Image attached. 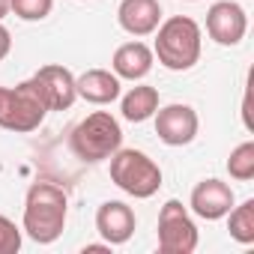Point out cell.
Instances as JSON below:
<instances>
[{
  "label": "cell",
  "mask_w": 254,
  "mask_h": 254,
  "mask_svg": "<svg viewBox=\"0 0 254 254\" xmlns=\"http://www.w3.org/2000/svg\"><path fill=\"white\" fill-rule=\"evenodd\" d=\"M69 215V197L54 183H33L24 197V233L39 242L51 245L60 239Z\"/></svg>",
  "instance_id": "1"
},
{
  "label": "cell",
  "mask_w": 254,
  "mask_h": 254,
  "mask_svg": "<svg viewBox=\"0 0 254 254\" xmlns=\"http://www.w3.org/2000/svg\"><path fill=\"white\" fill-rule=\"evenodd\" d=\"M156 36V48L153 54L159 57V63L171 72H186L200 60V27L194 18L189 15H174L168 21H162Z\"/></svg>",
  "instance_id": "2"
},
{
  "label": "cell",
  "mask_w": 254,
  "mask_h": 254,
  "mask_svg": "<svg viewBox=\"0 0 254 254\" xmlns=\"http://www.w3.org/2000/svg\"><path fill=\"white\" fill-rule=\"evenodd\" d=\"M69 147H72L75 159L96 165V162L111 159L123 147V129L108 111H93L72 129Z\"/></svg>",
  "instance_id": "3"
},
{
  "label": "cell",
  "mask_w": 254,
  "mask_h": 254,
  "mask_svg": "<svg viewBox=\"0 0 254 254\" xmlns=\"http://www.w3.org/2000/svg\"><path fill=\"white\" fill-rule=\"evenodd\" d=\"M111 180L126 194L147 200L162 189V168L141 150H123L120 147L111 156Z\"/></svg>",
  "instance_id": "4"
},
{
  "label": "cell",
  "mask_w": 254,
  "mask_h": 254,
  "mask_svg": "<svg viewBox=\"0 0 254 254\" xmlns=\"http://www.w3.org/2000/svg\"><path fill=\"white\" fill-rule=\"evenodd\" d=\"M48 108L33 93L30 81H21L18 87H0V129L6 132H36Z\"/></svg>",
  "instance_id": "5"
},
{
  "label": "cell",
  "mask_w": 254,
  "mask_h": 254,
  "mask_svg": "<svg viewBox=\"0 0 254 254\" xmlns=\"http://www.w3.org/2000/svg\"><path fill=\"white\" fill-rule=\"evenodd\" d=\"M197 248V227L180 200H168L159 212V251L191 254Z\"/></svg>",
  "instance_id": "6"
},
{
  "label": "cell",
  "mask_w": 254,
  "mask_h": 254,
  "mask_svg": "<svg viewBox=\"0 0 254 254\" xmlns=\"http://www.w3.org/2000/svg\"><path fill=\"white\" fill-rule=\"evenodd\" d=\"M33 93L39 96V102L48 108V111H69L78 99L75 93V75L66 69V66H57V63H48L42 69H36L33 78H27Z\"/></svg>",
  "instance_id": "7"
},
{
  "label": "cell",
  "mask_w": 254,
  "mask_h": 254,
  "mask_svg": "<svg viewBox=\"0 0 254 254\" xmlns=\"http://www.w3.org/2000/svg\"><path fill=\"white\" fill-rule=\"evenodd\" d=\"M153 117H156V135L168 147H186V144H191L194 135H197V126H200L197 123V111L191 105H180V102L159 108Z\"/></svg>",
  "instance_id": "8"
},
{
  "label": "cell",
  "mask_w": 254,
  "mask_h": 254,
  "mask_svg": "<svg viewBox=\"0 0 254 254\" xmlns=\"http://www.w3.org/2000/svg\"><path fill=\"white\" fill-rule=\"evenodd\" d=\"M248 30V15L236 0H218L206 12V33L218 45H239Z\"/></svg>",
  "instance_id": "9"
},
{
  "label": "cell",
  "mask_w": 254,
  "mask_h": 254,
  "mask_svg": "<svg viewBox=\"0 0 254 254\" xmlns=\"http://www.w3.org/2000/svg\"><path fill=\"white\" fill-rule=\"evenodd\" d=\"M138 227V218H135V209L123 200H105L99 209H96V230L99 236L108 242V245H123L129 242L132 233Z\"/></svg>",
  "instance_id": "10"
},
{
  "label": "cell",
  "mask_w": 254,
  "mask_h": 254,
  "mask_svg": "<svg viewBox=\"0 0 254 254\" xmlns=\"http://www.w3.org/2000/svg\"><path fill=\"white\" fill-rule=\"evenodd\" d=\"M191 212L197 218H206V221H218L230 212L233 206V189L221 180H203L194 186L191 191V200H189Z\"/></svg>",
  "instance_id": "11"
},
{
  "label": "cell",
  "mask_w": 254,
  "mask_h": 254,
  "mask_svg": "<svg viewBox=\"0 0 254 254\" xmlns=\"http://www.w3.org/2000/svg\"><path fill=\"white\" fill-rule=\"evenodd\" d=\"M117 21L129 36H150L162 24V6L159 0H123Z\"/></svg>",
  "instance_id": "12"
},
{
  "label": "cell",
  "mask_w": 254,
  "mask_h": 254,
  "mask_svg": "<svg viewBox=\"0 0 254 254\" xmlns=\"http://www.w3.org/2000/svg\"><path fill=\"white\" fill-rule=\"evenodd\" d=\"M153 60H156V54H153V48H147L144 42H126V45H120V48L114 51L111 66H114V75H117V78L141 81V78L150 75Z\"/></svg>",
  "instance_id": "13"
},
{
  "label": "cell",
  "mask_w": 254,
  "mask_h": 254,
  "mask_svg": "<svg viewBox=\"0 0 254 254\" xmlns=\"http://www.w3.org/2000/svg\"><path fill=\"white\" fill-rule=\"evenodd\" d=\"M75 93L84 102L111 105L114 99H120V78L108 69H87L81 78H75Z\"/></svg>",
  "instance_id": "14"
},
{
  "label": "cell",
  "mask_w": 254,
  "mask_h": 254,
  "mask_svg": "<svg viewBox=\"0 0 254 254\" xmlns=\"http://www.w3.org/2000/svg\"><path fill=\"white\" fill-rule=\"evenodd\" d=\"M120 111H123V117L129 120V123H144V120H150V117L159 111V90L150 87V84L132 87L129 93L123 96Z\"/></svg>",
  "instance_id": "15"
},
{
  "label": "cell",
  "mask_w": 254,
  "mask_h": 254,
  "mask_svg": "<svg viewBox=\"0 0 254 254\" xmlns=\"http://www.w3.org/2000/svg\"><path fill=\"white\" fill-rule=\"evenodd\" d=\"M227 230L239 245H251L254 242V197L242 200L239 206H230L227 212Z\"/></svg>",
  "instance_id": "16"
},
{
  "label": "cell",
  "mask_w": 254,
  "mask_h": 254,
  "mask_svg": "<svg viewBox=\"0 0 254 254\" xmlns=\"http://www.w3.org/2000/svg\"><path fill=\"white\" fill-rule=\"evenodd\" d=\"M227 174L236 180V183H248L254 180V141H245L239 144L230 159H227Z\"/></svg>",
  "instance_id": "17"
},
{
  "label": "cell",
  "mask_w": 254,
  "mask_h": 254,
  "mask_svg": "<svg viewBox=\"0 0 254 254\" xmlns=\"http://www.w3.org/2000/svg\"><path fill=\"white\" fill-rule=\"evenodd\" d=\"M54 9V0H12L9 12H15L21 21H42Z\"/></svg>",
  "instance_id": "18"
},
{
  "label": "cell",
  "mask_w": 254,
  "mask_h": 254,
  "mask_svg": "<svg viewBox=\"0 0 254 254\" xmlns=\"http://www.w3.org/2000/svg\"><path fill=\"white\" fill-rule=\"evenodd\" d=\"M21 248V230L15 227L12 218L0 215V254H18Z\"/></svg>",
  "instance_id": "19"
},
{
  "label": "cell",
  "mask_w": 254,
  "mask_h": 254,
  "mask_svg": "<svg viewBox=\"0 0 254 254\" xmlns=\"http://www.w3.org/2000/svg\"><path fill=\"white\" fill-rule=\"evenodd\" d=\"M12 51V36H9V30L0 24V63L6 60V54Z\"/></svg>",
  "instance_id": "20"
},
{
  "label": "cell",
  "mask_w": 254,
  "mask_h": 254,
  "mask_svg": "<svg viewBox=\"0 0 254 254\" xmlns=\"http://www.w3.org/2000/svg\"><path fill=\"white\" fill-rule=\"evenodd\" d=\"M84 251H111V245L108 242H90V245H84Z\"/></svg>",
  "instance_id": "21"
},
{
  "label": "cell",
  "mask_w": 254,
  "mask_h": 254,
  "mask_svg": "<svg viewBox=\"0 0 254 254\" xmlns=\"http://www.w3.org/2000/svg\"><path fill=\"white\" fill-rule=\"evenodd\" d=\"M9 3H12V0H0V18L9 12Z\"/></svg>",
  "instance_id": "22"
},
{
  "label": "cell",
  "mask_w": 254,
  "mask_h": 254,
  "mask_svg": "<svg viewBox=\"0 0 254 254\" xmlns=\"http://www.w3.org/2000/svg\"><path fill=\"white\" fill-rule=\"evenodd\" d=\"M191 3H194V0H191Z\"/></svg>",
  "instance_id": "23"
}]
</instances>
